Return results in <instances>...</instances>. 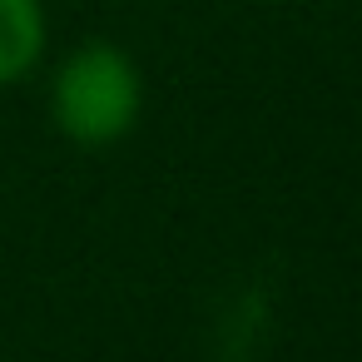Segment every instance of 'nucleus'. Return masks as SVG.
<instances>
[{
  "label": "nucleus",
  "instance_id": "2",
  "mask_svg": "<svg viewBox=\"0 0 362 362\" xmlns=\"http://www.w3.org/2000/svg\"><path fill=\"white\" fill-rule=\"evenodd\" d=\"M45 35L40 0H0V85H16L40 65Z\"/></svg>",
  "mask_w": 362,
  "mask_h": 362
},
{
  "label": "nucleus",
  "instance_id": "1",
  "mask_svg": "<svg viewBox=\"0 0 362 362\" xmlns=\"http://www.w3.org/2000/svg\"><path fill=\"white\" fill-rule=\"evenodd\" d=\"M144 115V75L129 50L110 40L75 45L50 80V119L80 149H110L134 134Z\"/></svg>",
  "mask_w": 362,
  "mask_h": 362
}]
</instances>
